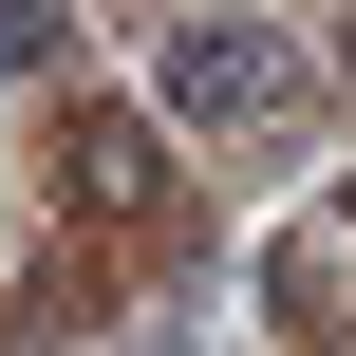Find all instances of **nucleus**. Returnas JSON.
Masks as SVG:
<instances>
[{"instance_id": "f257e3e1", "label": "nucleus", "mask_w": 356, "mask_h": 356, "mask_svg": "<svg viewBox=\"0 0 356 356\" xmlns=\"http://www.w3.org/2000/svg\"><path fill=\"white\" fill-rule=\"evenodd\" d=\"M169 94H188V113H244V94H263V56H244V38H188V56H169Z\"/></svg>"}]
</instances>
